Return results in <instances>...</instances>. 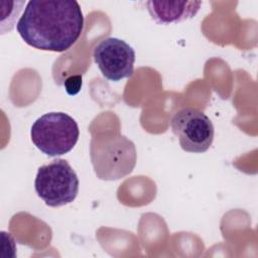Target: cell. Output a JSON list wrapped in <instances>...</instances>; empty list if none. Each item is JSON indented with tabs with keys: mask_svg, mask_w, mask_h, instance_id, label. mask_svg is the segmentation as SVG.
<instances>
[{
	"mask_svg": "<svg viewBox=\"0 0 258 258\" xmlns=\"http://www.w3.org/2000/svg\"><path fill=\"white\" fill-rule=\"evenodd\" d=\"M84 15L75 0H31L16 23V30L28 45L63 52L80 38Z\"/></svg>",
	"mask_w": 258,
	"mask_h": 258,
	"instance_id": "1",
	"label": "cell"
},
{
	"mask_svg": "<svg viewBox=\"0 0 258 258\" xmlns=\"http://www.w3.org/2000/svg\"><path fill=\"white\" fill-rule=\"evenodd\" d=\"M91 159L99 178L113 180L132 171L136 163V150L125 136L107 133L92 138Z\"/></svg>",
	"mask_w": 258,
	"mask_h": 258,
	"instance_id": "2",
	"label": "cell"
},
{
	"mask_svg": "<svg viewBox=\"0 0 258 258\" xmlns=\"http://www.w3.org/2000/svg\"><path fill=\"white\" fill-rule=\"evenodd\" d=\"M79 136L78 123L63 112H50L40 116L30 129L33 144L51 157L70 152L77 144Z\"/></svg>",
	"mask_w": 258,
	"mask_h": 258,
	"instance_id": "3",
	"label": "cell"
},
{
	"mask_svg": "<svg viewBox=\"0 0 258 258\" xmlns=\"http://www.w3.org/2000/svg\"><path fill=\"white\" fill-rule=\"evenodd\" d=\"M79 177L64 159H54L38 168L34 180L37 196L48 207L56 208L75 201L79 192Z\"/></svg>",
	"mask_w": 258,
	"mask_h": 258,
	"instance_id": "4",
	"label": "cell"
},
{
	"mask_svg": "<svg viewBox=\"0 0 258 258\" xmlns=\"http://www.w3.org/2000/svg\"><path fill=\"white\" fill-rule=\"evenodd\" d=\"M170 127L177 136L180 147L186 152H206L213 143L214 125L210 118L198 109L178 110L171 118Z\"/></svg>",
	"mask_w": 258,
	"mask_h": 258,
	"instance_id": "5",
	"label": "cell"
},
{
	"mask_svg": "<svg viewBox=\"0 0 258 258\" xmlns=\"http://www.w3.org/2000/svg\"><path fill=\"white\" fill-rule=\"evenodd\" d=\"M93 56L102 75L109 81L118 82L133 75L135 50L123 39H103L95 46Z\"/></svg>",
	"mask_w": 258,
	"mask_h": 258,
	"instance_id": "6",
	"label": "cell"
},
{
	"mask_svg": "<svg viewBox=\"0 0 258 258\" xmlns=\"http://www.w3.org/2000/svg\"><path fill=\"white\" fill-rule=\"evenodd\" d=\"M202 1H147L146 7L151 18L158 24L180 22L194 17Z\"/></svg>",
	"mask_w": 258,
	"mask_h": 258,
	"instance_id": "7",
	"label": "cell"
},
{
	"mask_svg": "<svg viewBox=\"0 0 258 258\" xmlns=\"http://www.w3.org/2000/svg\"><path fill=\"white\" fill-rule=\"evenodd\" d=\"M64 88L67 93L71 96L78 94L82 88V77L77 75L68 78L64 81Z\"/></svg>",
	"mask_w": 258,
	"mask_h": 258,
	"instance_id": "8",
	"label": "cell"
}]
</instances>
